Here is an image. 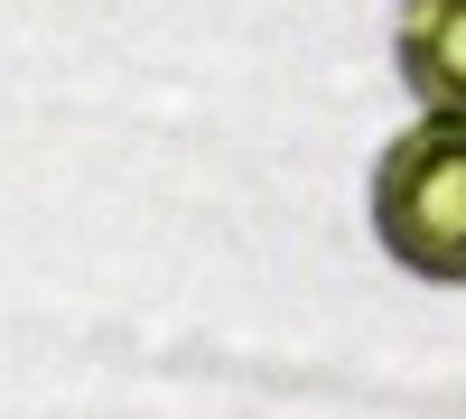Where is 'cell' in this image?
Returning <instances> with one entry per match:
<instances>
[{
    "label": "cell",
    "mask_w": 466,
    "mask_h": 419,
    "mask_svg": "<svg viewBox=\"0 0 466 419\" xmlns=\"http://www.w3.org/2000/svg\"><path fill=\"white\" fill-rule=\"evenodd\" d=\"M401 75L439 122H466V0H401Z\"/></svg>",
    "instance_id": "obj_2"
},
{
    "label": "cell",
    "mask_w": 466,
    "mask_h": 419,
    "mask_svg": "<svg viewBox=\"0 0 466 419\" xmlns=\"http://www.w3.org/2000/svg\"><path fill=\"white\" fill-rule=\"evenodd\" d=\"M373 234L420 280H466V122L410 131L373 168Z\"/></svg>",
    "instance_id": "obj_1"
}]
</instances>
